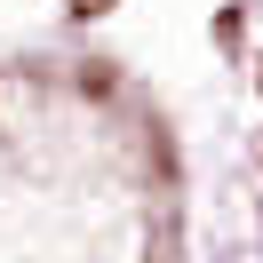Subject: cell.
<instances>
[{
  "mask_svg": "<svg viewBox=\"0 0 263 263\" xmlns=\"http://www.w3.org/2000/svg\"><path fill=\"white\" fill-rule=\"evenodd\" d=\"M72 8H80V16H104V8H112V0H72Z\"/></svg>",
  "mask_w": 263,
  "mask_h": 263,
  "instance_id": "1",
  "label": "cell"
}]
</instances>
